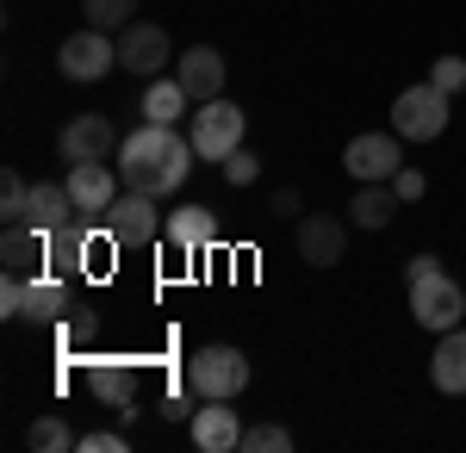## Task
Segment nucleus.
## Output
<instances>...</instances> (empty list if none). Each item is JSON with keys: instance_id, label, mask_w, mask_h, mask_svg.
Segmentation results:
<instances>
[{"instance_id": "nucleus-37", "label": "nucleus", "mask_w": 466, "mask_h": 453, "mask_svg": "<svg viewBox=\"0 0 466 453\" xmlns=\"http://www.w3.org/2000/svg\"><path fill=\"white\" fill-rule=\"evenodd\" d=\"M461 94H466V87H461Z\"/></svg>"}, {"instance_id": "nucleus-12", "label": "nucleus", "mask_w": 466, "mask_h": 453, "mask_svg": "<svg viewBox=\"0 0 466 453\" xmlns=\"http://www.w3.org/2000/svg\"><path fill=\"white\" fill-rule=\"evenodd\" d=\"M56 149H63V162H106V156H118L112 118H100V112L69 118V125H63V137H56Z\"/></svg>"}, {"instance_id": "nucleus-16", "label": "nucleus", "mask_w": 466, "mask_h": 453, "mask_svg": "<svg viewBox=\"0 0 466 453\" xmlns=\"http://www.w3.org/2000/svg\"><path fill=\"white\" fill-rule=\"evenodd\" d=\"M75 311L69 298V279L63 274H25V311H19V323H63V317Z\"/></svg>"}, {"instance_id": "nucleus-30", "label": "nucleus", "mask_w": 466, "mask_h": 453, "mask_svg": "<svg viewBox=\"0 0 466 453\" xmlns=\"http://www.w3.org/2000/svg\"><path fill=\"white\" fill-rule=\"evenodd\" d=\"M94 323H100L94 311H69L63 317V342H69V348H87V342H94Z\"/></svg>"}, {"instance_id": "nucleus-18", "label": "nucleus", "mask_w": 466, "mask_h": 453, "mask_svg": "<svg viewBox=\"0 0 466 453\" xmlns=\"http://www.w3.org/2000/svg\"><path fill=\"white\" fill-rule=\"evenodd\" d=\"M398 206H404V199L392 193V180H360L355 199H349V224H355V230H386L398 217Z\"/></svg>"}, {"instance_id": "nucleus-6", "label": "nucleus", "mask_w": 466, "mask_h": 453, "mask_svg": "<svg viewBox=\"0 0 466 453\" xmlns=\"http://www.w3.org/2000/svg\"><path fill=\"white\" fill-rule=\"evenodd\" d=\"M100 224L112 230V243H118V248H149L162 230H168V217L156 211V199H149V193H131V186H125V193L106 206V217H100Z\"/></svg>"}, {"instance_id": "nucleus-19", "label": "nucleus", "mask_w": 466, "mask_h": 453, "mask_svg": "<svg viewBox=\"0 0 466 453\" xmlns=\"http://www.w3.org/2000/svg\"><path fill=\"white\" fill-rule=\"evenodd\" d=\"M162 237H168L180 255H206V248L218 243L212 206H180V211H168V230H162Z\"/></svg>"}, {"instance_id": "nucleus-36", "label": "nucleus", "mask_w": 466, "mask_h": 453, "mask_svg": "<svg viewBox=\"0 0 466 453\" xmlns=\"http://www.w3.org/2000/svg\"><path fill=\"white\" fill-rule=\"evenodd\" d=\"M430 274H441V261H435V255H410V267H404V279H430Z\"/></svg>"}, {"instance_id": "nucleus-10", "label": "nucleus", "mask_w": 466, "mask_h": 453, "mask_svg": "<svg viewBox=\"0 0 466 453\" xmlns=\"http://www.w3.org/2000/svg\"><path fill=\"white\" fill-rule=\"evenodd\" d=\"M187 435H193L199 453H243V422L230 410V398H206L187 422Z\"/></svg>"}, {"instance_id": "nucleus-23", "label": "nucleus", "mask_w": 466, "mask_h": 453, "mask_svg": "<svg viewBox=\"0 0 466 453\" xmlns=\"http://www.w3.org/2000/svg\"><path fill=\"white\" fill-rule=\"evenodd\" d=\"M187 87H180V75H162V81H149L144 87V118L149 125H180L187 118Z\"/></svg>"}, {"instance_id": "nucleus-20", "label": "nucleus", "mask_w": 466, "mask_h": 453, "mask_svg": "<svg viewBox=\"0 0 466 453\" xmlns=\"http://www.w3.org/2000/svg\"><path fill=\"white\" fill-rule=\"evenodd\" d=\"M180 87H187L193 100H218V94H224V56H218L212 44H193V50L180 56Z\"/></svg>"}, {"instance_id": "nucleus-2", "label": "nucleus", "mask_w": 466, "mask_h": 453, "mask_svg": "<svg viewBox=\"0 0 466 453\" xmlns=\"http://www.w3.org/2000/svg\"><path fill=\"white\" fill-rule=\"evenodd\" d=\"M112 230L100 224L94 230V217H75L63 230H50V274H87V279H106L112 274Z\"/></svg>"}, {"instance_id": "nucleus-1", "label": "nucleus", "mask_w": 466, "mask_h": 453, "mask_svg": "<svg viewBox=\"0 0 466 453\" xmlns=\"http://www.w3.org/2000/svg\"><path fill=\"white\" fill-rule=\"evenodd\" d=\"M193 162H199V149H193V137H180L175 125H149L144 118L131 137H118V180L131 193H149V199L180 193Z\"/></svg>"}, {"instance_id": "nucleus-3", "label": "nucleus", "mask_w": 466, "mask_h": 453, "mask_svg": "<svg viewBox=\"0 0 466 453\" xmlns=\"http://www.w3.org/2000/svg\"><path fill=\"white\" fill-rule=\"evenodd\" d=\"M249 385V354L230 348V342H212V348H193L187 360V391L193 398H237Z\"/></svg>"}, {"instance_id": "nucleus-24", "label": "nucleus", "mask_w": 466, "mask_h": 453, "mask_svg": "<svg viewBox=\"0 0 466 453\" xmlns=\"http://www.w3.org/2000/svg\"><path fill=\"white\" fill-rule=\"evenodd\" d=\"M25 441H32V453H69V448H81V435H75L63 417H37Z\"/></svg>"}, {"instance_id": "nucleus-14", "label": "nucleus", "mask_w": 466, "mask_h": 453, "mask_svg": "<svg viewBox=\"0 0 466 453\" xmlns=\"http://www.w3.org/2000/svg\"><path fill=\"white\" fill-rule=\"evenodd\" d=\"M162 63H168V32H162V25H144V19L118 25V69L156 75Z\"/></svg>"}, {"instance_id": "nucleus-27", "label": "nucleus", "mask_w": 466, "mask_h": 453, "mask_svg": "<svg viewBox=\"0 0 466 453\" xmlns=\"http://www.w3.org/2000/svg\"><path fill=\"white\" fill-rule=\"evenodd\" d=\"M243 453H292V428L287 422H255V428H243Z\"/></svg>"}, {"instance_id": "nucleus-7", "label": "nucleus", "mask_w": 466, "mask_h": 453, "mask_svg": "<svg viewBox=\"0 0 466 453\" xmlns=\"http://www.w3.org/2000/svg\"><path fill=\"white\" fill-rule=\"evenodd\" d=\"M56 69H63V81H106L118 69V37H106L100 25H81L75 37H63Z\"/></svg>"}, {"instance_id": "nucleus-4", "label": "nucleus", "mask_w": 466, "mask_h": 453, "mask_svg": "<svg viewBox=\"0 0 466 453\" xmlns=\"http://www.w3.org/2000/svg\"><path fill=\"white\" fill-rule=\"evenodd\" d=\"M187 137L199 149V162H224V156H237L243 149V106L237 100H199V112L187 118Z\"/></svg>"}, {"instance_id": "nucleus-15", "label": "nucleus", "mask_w": 466, "mask_h": 453, "mask_svg": "<svg viewBox=\"0 0 466 453\" xmlns=\"http://www.w3.org/2000/svg\"><path fill=\"white\" fill-rule=\"evenodd\" d=\"M0 267L6 274H44L50 267V237L37 224H6L0 230Z\"/></svg>"}, {"instance_id": "nucleus-5", "label": "nucleus", "mask_w": 466, "mask_h": 453, "mask_svg": "<svg viewBox=\"0 0 466 453\" xmlns=\"http://www.w3.org/2000/svg\"><path fill=\"white\" fill-rule=\"evenodd\" d=\"M392 131L404 143H435L441 131H448V94H441L435 81L404 87V94L392 100Z\"/></svg>"}, {"instance_id": "nucleus-29", "label": "nucleus", "mask_w": 466, "mask_h": 453, "mask_svg": "<svg viewBox=\"0 0 466 453\" xmlns=\"http://www.w3.org/2000/svg\"><path fill=\"white\" fill-rule=\"evenodd\" d=\"M430 81L441 87V94H461V87H466V63H461V56H435Z\"/></svg>"}, {"instance_id": "nucleus-33", "label": "nucleus", "mask_w": 466, "mask_h": 453, "mask_svg": "<svg viewBox=\"0 0 466 453\" xmlns=\"http://www.w3.org/2000/svg\"><path fill=\"white\" fill-rule=\"evenodd\" d=\"M81 453H125V435L118 428H94V435H81Z\"/></svg>"}, {"instance_id": "nucleus-26", "label": "nucleus", "mask_w": 466, "mask_h": 453, "mask_svg": "<svg viewBox=\"0 0 466 453\" xmlns=\"http://www.w3.org/2000/svg\"><path fill=\"white\" fill-rule=\"evenodd\" d=\"M25 211H32V180L6 168V175H0V217H6V224H25Z\"/></svg>"}, {"instance_id": "nucleus-21", "label": "nucleus", "mask_w": 466, "mask_h": 453, "mask_svg": "<svg viewBox=\"0 0 466 453\" xmlns=\"http://www.w3.org/2000/svg\"><path fill=\"white\" fill-rule=\"evenodd\" d=\"M87 398L125 410V404L137 398V367H131V360H94V367H87Z\"/></svg>"}, {"instance_id": "nucleus-32", "label": "nucleus", "mask_w": 466, "mask_h": 453, "mask_svg": "<svg viewBox=\"0 0 466 453\" xmlns=\"http://www.w3.org/2000/svg\"><path fill=\"white\" fill-rule=\"evenodd\" d=\"M392 193L404 199V206H417V199L430 193V180H423V168H398V175H392Z\"/></svg>"}, {"instance_id": "nucleus-13", "label": "nucleus", "mask_w": 466, "mask_h": 453, "mask_svg": "<svg viewBox=\"0 0 466 453\" xmlns=\"http://www.w3.org/2000/svg\"><path fill=\"white\" fill-rule=\"evenodd\" d=\"M299 255H305V267H336L349 255V224H336L329 211H305L299 217Z\"/></svg>"}, {"instance_id": "nucleus-22", "label": "nucleus", "mask_w": 466, "mask_h": 453, "mask_svg": "<svg viewBox=\"0 0 466 453\" xmlns=\"http://www.w3.org/2000/svg\"><path fill=\"white\" fill-rule=\"evenodd\" d=\"M81 211H75V199H69V186L63 180H37L32 186V211H25V224H37L44 237L50 230H63V224H75Z\"/></svg>"}, {"instance_id": "nucleus-31", "label": "nucleus", "mask_w": 466, "mask_h": 453, "mask_svg": "<svg viewBox=\"0 0 466 453\" xmlns=\"http://www.w3.org/2000/svg\"><path fill=\"white\" fill-rule=\"evenodd\" d=\"M19 311H25V274H6L0 279V317L19 323Z\"/></svg>"}, {"instance_id": "nucleus-35", "label": "nucleus", "mask_w": 466, "mask_h": 453, "mask_svg": "<svg viewBox=\"0 0 466 453\" xmlns=\"http://www.w3.org/2000/svg\"><path fill=\"white\" fill-rule=\"evenodd\" d=\"M162 417L168 422H193V404H187L180 391H168V398H162Z\"/></svg>"}, {"instance_id": "nucleus-25", "label": "nucleus", "mask_w": 466, "mask_h": 453, "mask_svg": "<svg viewBox=\"0 0 466 453\" xmlns=\"http://www.w3.org/2000/svg\"><path fill=\"white\" fill-rule=\"evenodd\" d=\"M137 6H144V0H81V19L100 25V32H112V25H131Z\"/></svg>"}, {"instance_id": "nucleus-34", "label": "nucleus", "mask_w": 466, "mask_h": 453, "mask_svg": "<svg viewBox=\"0 0 466 453\" xmlns=\"http://www.w3.org/2000/svg\"><path fill=\"white\" fill-rule=\"evenodd\" d=\"M274 211H280V217H305V199H299V186H280V193H274Z\"/></svg>"}, {"instance_id": "nucleus-9", "label": "nucleus", "mask_w": 466, "mask_h": 453, "mask_svg": "<svg viewBox=\"0 0 466 453\" xmlns=\"http://www.w3.org/2000/svg\"><path fill=\"white\" fill-rule=\"evenodd\" d=\"M342 168L360 180H392L398 168H404V137L398 131H360V137H349V149H342Z\"/></svg>"}, {"instance_id": "nucleus-8", "label": "nucleus", "mask_w": 466, "mask_h": 453, "mask_svg": "<svg viewBox=\"0 0 466 453\" xmlns=\"http://www.w3.org/2000/svg\"><path fill=\"white\" fill-rule=\"evenodd\" d=\"M410 317L430 329V336H441V329H461L466 323V292L448 279V267L430 279H410Z\"/></svg>"}, {"instance_id": "nucleus-28", "label": "nucleus", "mask_w": 466, "mask_h": 453, "mask_svg": "<svg viewBox=\"0 0 466 453\" xmlns=\"http://www.w3.org/2000/svg\"><path fill=\"white\" fill-rule=\"evenodd\" d=\"M218 168H224V180H230V186H255V175H261V162H255V149H237V156H224Z\"/></svg>"}, {"instance_id": "nucleus-11", "label": "nucleus", "mask_w": 466, "mask_h": 453, "mask_svg": "<svg viewBox=\"0 0 466 453\" xmlns=\"http://www.w3.org/2000/svg\"><path fill=\"white\" fill-rule=\"evenodd\" d=\"M69 199H75V211L81 217H106V206L118 199V168H106V162H69Z\"/></svg>"}, {"instance_id": "nucleus-17", "label": "nucleus", "mask_w": 466, "mask_h": 453, "mask_svg": "<svg viewBox=\"0 0 466 453\" xmlns=\"http://www.w3.org/2000/svg\"><path fill=\"white\" fill-rule=\"evenodd\" d=\"M430 379L448 398H466V329H441L430 354Z\"/></svg>"}]
</instances>
